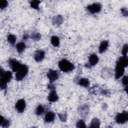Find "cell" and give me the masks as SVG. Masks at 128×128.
I'll return each instance as SVG.
<instances>
[{"label":"cell","instance_id":"6da1fadb","mask_svg":"<svg viewBox=\"0 0 128 128\" xmlns=\"http://www.w3.org/2000/svg\"><path fill=\"white\" fill-rule=\"evenodd\" d=\"M0 88L1 90H5L7 87V84L12 78V75L11 72L5 71L2 68L0 70Z\"/></svg>","mask_w":128,"mask_h":128},{"label":"cell","instance_id":"7a4b0ae2","mask_svg":"<svg viewBox=\"0 0 128 128\" xmlns=\"http://www.w3.org/2000/svg\"><path fill=\"white\" fill-rule=\"evenodd\" d=\"M58 66L60 70L64 72H72L74 68V64L66 59H62L59 61Z\"/></svg>","mask_w":128,"mask_h":128},{"label":"cell","instance_id":"3957f363","mask_svg":"<svg viewBox=\"0 0 128 128\" xmlns=\"http://www.w3.org/2000/svg\"><path fill=\"white\" fill-rule=\"evenodd\" d=\"M28 72V68L26 64H22L18 70L16 72L15 74L16 80L18 81L22 80L27 75Z\"/></svg>","mask_w":128,"mask_h":128},{"label":"cell","instance_id":"277c9868","mask_svg":"<svg viewBox=\"0 0 128 128\" xmlns=\"http://www.w3.org/2000/svg\"><path fill=\"white\" fill-rule=\"evenodd\" d=\"M128 120V112L126 111H124L121 113H118L116 117V122L118 124H124Z\"/></svg>","mask_w":128,"mask_h":128},{"label":"cell","instance_id":"5b68a950","mask_svg":"<svg viewBox=\"0 0 128 128\" xmlns=\"http://www.w3.org/2000/svg\"><path fill=\"white\" fill-rule=\"evenodd\" d=\"M102 9V5L100 3L95 2L87 6L88 12L91 14H95L99 12Z\"/></svg>","mask_w":128,"mask_h":128},{"label":"cell","instance_id":"8992f818","mask_svg":"<svg viewBox=\"0 0 128 128\" xmlns=\"http://www.w3.org/2000/svg\"><path fill=\"white\" fill-rule=\"evenodd\" d=\"M8 65L13 72H16L22 66V64L15 58H9L8 60Z\"/></svg>","mask_w":128,"mask_h":128},{"label":"cell","instance_id":"52a82bcc","mask_svg":"<svg viewBox=\"0 0 128 128\" xmlns=\"http://www.w3.org/2000/svg\"><path fill=\"white\" fill-rule=\"evenodd\" d=\"M26 107V101L24 99L18 100L15 104V108L18 113L24 112Z\"/></svg>","mask_w":128,"mask_h":128},{"label":"cell","instance_id":"ba28073f","mask_svg":"<svg viewBox=\"0 0 128 128\" xmlns=\"http://www.w3.org/2000/svg\"><path fill=\"white\" fill-rule=\"evenodd\" d=\"M124 68L119 64L116 62V66L114 70L115 78L119 79L124 74Z\"/></svg>","mask_w":128,"mask_h":128},{"label":"cell","instance_id":"9c48e42d","mask_svg":"<svg viewBox=\"0 0 128 128\" xmlns=\"http://www.w3.org/2000/svg\"><path fill=\"white\" fill-rule=\"evenodd\" d=\"M46 76L50 83H52L58 78V72L56 70L52 69L48 70Z\"/></svg>","mask_w":128,"mask_h":128},{"label":"cell","instance_id":"30bf717a","mask_svg":"<svg viewBox=\"0 0 128 128\" xmlns=\"http://www.w3.org/2000/svg\"><path fill=\"white\" fill-rule=\"evenodd\" d=\"M45 57V52L41 50H38L34 52V60L37 62H40L42 61Z\"/></svg>","mask_w":128,"mask_h":128},{"label":"cell","instance_id":"8fae6325","mask_svg":"<svg viewBox=\"0 0 128 128\" xmlns=\"http://www.w3.org/2000/svg\"><path fill=\"white\" fill-rule=\"evenodd\" d=\"M48 100L51 102H56L58 100V96L56 90H50V92L48 96Z\"/></svg>","mask_w":128,"mask_h":128},{"label":"cell","instance_id":"7c38bea8","mask_svg":"<svg viewBox=\"0 0 128 128\" xmlns=\"http://www.w3.org/2000/svg\"><path fill=\"white\" fill-rule=\"evenodd\" d=\"M98 58L95 54H92L90 55L88 58V64L90 66H94L98 62Z\"/></svg>","mask_w":128,"mask_h":128},{"label":"cell","instance_id":"4fadbf2b","mask_svg":"<svg viewBox=\"0 0 128 128\" xmlns=\"http://www.w3.org/2000/svg\"><path fill=\"white\" fill-rule=\"evenodd\" d=\"M55 117V114L52 111H49L45 114L44 120L46 122H51L54 120Z\"/></svg>","mask_w":128,"mask_h":128},{"label":"cell","instance_id":"5bb4252c","mask_svg":"<svg viewBox=\"0 0 128 128\" xmlns=\"http://www.w3.org/2000/svg\"><path fill=\"white\" fill-rule=\"evenodd\" d=\"M88 106L87 104H84L82 106H81L78 108L80 114L82 116V117H86L88 116Z\"/></svg>","mask_w":128,"mask_h":128},{"label":"cell","instance_id":"9a60e30c","mask_svg":"<svg viewBox=\"0 0 128 128\" xmlns=\"http://www.w3.org/2000/svg\"><path fill=\"white\" fill-rule=\"evenodd\" d=\"M108 46V40H104L98 46V52L100 54L104 52Z\"/></svg>","mask_w":128,"mask_h":128},{"label":"cell","instance_id":"2e32d148","mask_svg":"<svg viewBox=\"0 0 128 128\" xmlns=\"http://www.w3.org/2000/svg\"><path fill=\"white\" fill-rule=\"evenodd\" d=\"M63 22V18L60 15H57L52 18V23L55 26H60Z\"/></svg>","mask_w":128,"mask_h":128},{"label":"cell","instance_id":"e0dca14e","mask_svg":"<svg viewBox=\"0 0 128 128\" xmlns=\"http://www.w3.org/2000/svg\"><path fill=\"white\" fill-rule=\"evenodd\" d=\"M116 63L123 66L124 68L128 65V58L127 56H122L120 57L116 61Z\"/></svg>","mask_w":128,"mask_h":128},{"label":"cell","instance_id":"ac0fdd59","mask_svg":"<svg viewBox=\"0 0 128 128\" xmlns=\"http://www.w3.org/2000/svg\"><path fill=\"white\" fill-rule=\"evenodd\" d=\"M26 46L24 42H19L16 44V48L17 52L20 54H22L26 49Z\"/></svg>","mask_w":128,"mask_h":128},{"label":"cell","instance_id":"d6986e66","mask_svg":"<svg viewBox=\"0 0 128 128\" xmlns=\"http://www.w3.org/2000/svg\"><path fill=\"white\" fill-rule=\"evenodd\" d=\"M78 84L82 86L88 88L89 86L90 82L88 79L86 78H80L78 80Z\"/></svg>","mask_w":128,"mask_h":128},{"label":"cell","instance_id":"ffe728a7","mask_svg":"<svg viewBox=\"0 0 128 128\" xmlns=\"http://www.w3.org/2000/svg\"><path fill=\"white\" fill-rule=\"evenodd\" d=\"M0 126L2 128H6L9 127L10 126V120L5 118L2 116H0Z\"/></svg>","mask_w":128,"mask_h":128},{"label":"cell","instance_id":"44dd1931","mask_svg":"<svg viewBox=\"0 0 128 128\" xmlns=\"http://www.w3.org/2000/svg\"><path fill=\"white\" fill-rule=\"evenodd\" d=\"M100 120L98 118H94L92 120V121L90 122V127L98 128L100 126Z\"/></svg>","mask_w":128,"mask_h":128},{"label":"cell","instance_id":"7402d4cb","mask_svg":"<svg viewBox=\"0 0 128 128\" xmlns=\"http://www.w3.org/2000/svg\"><path fill=\"white\" fill-rule=\"evenodd\" d=\"M45 112V108L42 104H39L35 110V113L37 116L42 114Z\"/></svg>","mask_w":128,"mask_h":128},{"label":"cell","instance_id":"603a6c76","mask_svg":"<svg viewBox=\"0 0 128 128\" xmlns=\"http://www.w3.org/2000/svg\"><path fill=\"white\" fill-rule=\"evenodd\" d=\"M50 42L52 44L54 47H57L60 45V39L56 36H53L51 37Z\"/></svg>","mask_w":128,"mask_h":128},{"label":"cell","instance_id":"cb8c5ba5","mask_svg":"<svg viewBox=\"0 0 128 128\" xmlns=\"http://www.w3.org/2000/svg\"><path fill=\"white\" fill-rule=\"evenodd\" d=\"M40 1L36 0H31L30 2V7L36 10H40L39 5H40Z\"/></svg>","mask_w":128,"mask_h":128},{"label":"cell","instance_id":"d4e9b609","mask_svg":"<svg viewBox=\"0 0 128 128\" xmlns=\"http://www.w3.org/2000/svg\"><path fill=\"white\" fill-rule=\"evenodd\" d=\"M16 37L13 34H10L7 36V40L11 45L14 46L16 42Z\"/></svg>","mask_w":128,"mask_h":128},{"label":"cell","instance_id":"484cf974","mask_svg":"<svg viewBox=\"0 0 128 128\" xmlns=\"http://www.w3.org/2000/svg\"><path fill=\"white\" fill-rule=\"evenodd\" d=\"M30 37L32 40H35V41H38L40 40L42 36H41V34L38 32H33L31 34Z\"/></svg>","mask_w":128,"mask_h":128},{"label":"cell","instance_id":"4316f807","mask_svg":"<svg viewBox=\"0 0 128 128\" xmlns=\"http://www.w3.org/2000/svg\"><path fill=\"white\" fill-rule=\"evenodd\" d=\"M76 126L78 128H86V125L85 122L84 120H80L78 121L76 124Z\"/></svg>","mask_w":128,"mask_h":128},{"label":"cell","instance_id":"83f0119b","mask_svg":"<svg viewBox=\"0 0 128 128\" xmlns=\"http://www.w3.org/2000/svg\"><path fill=\"white\" fill-rule=\"evenodd\" d=\"M58 116L60 121L62 122H65L67 119V115L66 113L64 114H58Z\"/></svg>","mask_w":128,"mask_h":128},{"label":"cell","instance_id":"f1b7e54d","mask_svg":"<svg viewBox=\"0 0 128 128\" xmlns=\"http://www.w3.org/2000/svg\"><path fill=\"white\" fill-rule=\"evenodd\" d=\"M128 46L126 44H124L122 48V53L123 56H127V54H128Z\"/></svg>","mask_w":128,"mask_h":128},{"label":"cell","instance_id":"f546056e","mask_svg":"<svg viewBox=\"0 0 128 128\" xmlns=\"http://www.w3.org/2000/svg\"><path fill=\"white\" fill-rule=\"evenodd\" d=\"M8 4V2L6 0H0V8L3 10L5 8Z\"/></svg>","mask_w":128,"mask_h":128},{"label":"cell","instance_id":"4dcf8cb0","mask_svg":"<svg viewBox=\"0 0 128 128\" xmlns=\"http://www.w3.org/2000/svg\"><path fill=\"white\" fill-rule=\"evenodd\" d=\"M128 80V76H124L122 80V84L125 86H127Z\"/></svg>","mask_w":128,"mask_h":128},{"label":"cell","instance_id":"1f68e13d","mask_svg":"<svg viewBox=\"0 0 128 128\" xmlns=\"http://www.w3.org/2000/svg\"><path fill=\"white\" fill-rule=\"evenodd\" d=\"M120 10H121V12H122V14L124 16H128V12L127 8H123Z\"/></svg>","mask_w":128,"mask_h":128},{"label":"cell","instance_id":"d6a6232c","mask_svg":"<svg viewBox=\"0 0 128 128\" xmlns=\"http://www.w3.org/2000/svg\"><path fill=\"white\" fill-rule=\"evenodd\" d=\"M48 90H55L56 87H55V86L54 84H52V83H50V84L48 85Z\"/></svg>","mask_w":128,"mask_h":128},{"label":"cell","instance_id":"836d02e7","mask_svg":"<svg viewBox=\"0 0 128 128\" xmlns=\"http://www.w3.org/2000/svg\"><path fill=\"white\" fill-rule=\"evenodd\" d=\"M28 37H29V36L28 34H25L22 36V39L24 40H27L28 38Z\"/></svg>","mask_w":128,"mask_h":128}]
</instances>
